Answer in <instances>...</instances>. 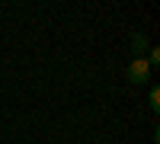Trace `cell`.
I'll use <instances>...</instances> for the list:
<instances>
[{
    "label": "cell",
    "instance_id": "6da1fadb",
    "mask_svg": "<svg viewBox=\"0 0 160 144\" xmlns=\"http://www.w3.org/2000/svg\"><path fill=\"white\" fill-rule=\"evenodd\" d=\"M128 80L131 83H148L151 80V64H148V58H135L128 64Z\"/></svg>",
    "mask_w": 160,
    "mask_h": 144
},
{
    "label": "cell",
    "instance_id": "7a4b0ae2",
    "mask_svg": "<svg viewBox=\"0 0 160 144\" xmlns=\"http://www.w3.org/2000/svg\"><path fill=\"white\" fill-rule=\"evenodd\" d=\"M131 51H135V58H144V51H148V38H144L141 32L131 35Z\"/></svg>",
    "mask_w": 160,
    "mask_h": 144
},
{
    "label": "cell",
    "instance_id": "3957f363",
    "mask_svg": "<svg viewBox=\"0 0 160 144\" xmlns=\"http://www.w3.org/2000/svg\"><path fill=\"white\" fill-rule=\"evenodd\" d=\"M151 106L160 109V90H157V87H151Z\"/></svg>",
    "mask_w": 160,
    "mask_h": 144
}]
</instances>
